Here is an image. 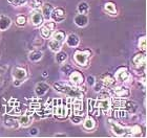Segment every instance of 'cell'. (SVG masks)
Here are the masks:
<instances>
[{
    "label": "cell",
    "mask_w": 147,
    "mask_h": 138,
    "mask_svg": "<svg viewBox=\"0 0 147 138\" xmlns=\"http://www.w3.org/2000/svg\"><path fill=\"white\" fill-rule=\"evenodd\" d=\"M30 19H31L32 24L34 26H40V25L43 24V21H44V18H43L42 13L40 9H33Z\"/></svg>",
    "instance_id": "cell-14"
},
{
    "label": "cell",
    "mask_w": 147,
    "mask_h": 138,
    "mask_svg": "<svg viewBox=\"0 0 147 138\" xmlns=\"http://www.w3.org/2000/svg\"><path fill=\"white\" fill-rule=\"evenodd\" d=\"M129 129H130V136H137L141 134V127L138 125L129 127Z\"/></svg>",
    "instance_id": "cell-36"
},
{
    "label": "cell",
    "mask_w": 147,
    "mask_h": 138,
    "mask_svg": "<svg viewBox=\"0 0 147 138\" xmlns=\"http://www.w3.org/2000/svg\"><path fill=\"white\" fill-rule=\"evenodd\" d=\"M49 49H51L52 51L57 52V51H59V50H61L62 43H60V42H59V41H57V40H54V39H52V40L49 42Z\"/></svg>",
    "instance_id": "cell-30"
},
{
    "label": "cell",
    "mask_w": 147,
    "mask_h": 138,
    "mask_svg": "<svg viewBox=\"0 0 147 138\" xmlns=\"http://www.w3.org/2000/svg\"><path fill=\"white\" fill-rule=\"evenodd\" d=\"M132 63L137 68H141L145 67V64H146V55L143 52H139L132 58Z\"/></svg>",
    "instance_id": "cell-18"
},
{
    "label": "cell",
    "mask_w": 147,
    "mask_h": 138,
    "mask_svg": "<svg viewBox=\"0 0 147 138\" xmlns=\"http://www.w3.org/2000/svg\"><path fill=\"white\" fill-rule=\"evenodd\" d=\"M82 116H78V115H75V114H71V121H73L74 123H80L81 121H82Z\"/></svg>",
    "instance_id": "cell-39"
},
{
    "label": "cell",
    "mask_w": 147,
    "mask_h": 138,
    "mask_svg": "<svg viewBox=\"0 0 147 138\" xmlns=\"http://www.w3.org/2000/svg\"><path fill=\"white\" fill-rule=\"evenodd\" d=\"M74 101L71 106V114H75V115H78V116H82L84 117V107H83V99L82 98H73Z\"/></svg>",
    "instance_id": "cell-6"
},
{
    "label": "cell",
    "mask_w": 147,
    "mask_h": 138,
    "mask_svg": "<svg viewBox=\"0 0 147 138\" xmlns=\"http://www.w3.org/2000/svg\"><path fill=\"white\" fill-rule=\"evenodd\" d=\"M43 57V52L40 50H33L28 55V60L31 62H39Z\"/></svg>",
    "instance_id": "cell-27"
},
{
    "label": "cell",
    "mask_w": 147,
    "mask_h": 138,
    "mask_svg": "<svg viewBox=\"0 0 147 138\" xmlns=\"http://www.w3.org/2000/svg\"><path fill=\"white\" fill-rule=\"evenodd\" d=\"M79 43H80V39L76 34H71L66 37V44L69 47H71V48L77 47V46L79 45Z\"/></svg>",
    "instance_id": "cell-24"
},
{
    "label": "cell",
    "mask_w": 147,
    "mask_h": 138,
    "mask_svg": "<svg viewBox=\"0 0 147 138\" xmlns=\"http://www.w3.org/2000/svg\"><path fill=\"white\" fill-rule=\"evenodd\" d=\"M37 133H38V129H37V128H33V129L30 131V134H31V135H36Z\"/></svg>",
    "instance_id": "cell-44"
},
{
    "label": "cell",
    "mask_w": 147,
    "mask_h": 138,
    "mask_svg": "<svg viewBox=\"0 0 147 138\" xmlns=\"http://www.w3.org/2000/svg\"><path fill=\"white\" fill-rule=\"evenodd\" d=\"M87 107H88V113L94 116H99L100 115V109L96 106V99L89 98L87 101Z\"/></svg>",
    "instance_id": "cell-21"
},
{
    "label": "cell",
    "mask_w": 147,
    "mask_h": 138,
    "mask_svg": "<svg viewBox=\"0 0 147 138\" xmlns=\"http://www.w3.org/2000/svg\"><path fill=\"white\" fill-rule=\"evenodd\" d=\"M62 72H64L65 74H69L73 71V67H71V65H65L63 67L61 68Z\"/></svg>",
    "instance_id": "cell-40"
},
{
    "label": "cell",
    "mask_w": 147,
    "mask_h": 138,
    "mask_svg": "<svg viewBox=\"0 0 147 138\" xmlns=\"http://www.w3.org/2000/svg\"><path fill=\"white\" fill-rule=\"evenodd\" d=\"M96 106L100 109V111L104 112L105 114L109 113L110 109H111L110 98H98L96 101Z\"/></svg>",
    "instance_id": "cell-13"
},
{
    "label": "cell",
    "mask_w": 147,
    "mask_h": 138,
    "mask_svg": "<svg viewBox=\"0 0 147 138\" xmlns=\"http://www.w3.org/2000/svg\"><path fill=\"white\" fill-rule=\"evenodd\" d=\"M22 113L21 104L16 98H11L6 106V114L11 116H19Z\"/></svg>",
    "instance_id": "cell-5"
},
{
    "label": "cell",
    "mask_w": 147,
    "mask_h": 138,
    "mask_svg": "<svg viewBox=\"0 0 147 138\" xmlns=\"http://www.w3.org/2000/svg\"><path fill=\"white\" fill-rule=\"evenodd\" d=\"M53 114L57 118H65L67 116V106L64 105L61 98L53 99Z\"/></svg>",
    "instance_id": "cell-2"
},
{
    "label": "cell",
    "mask_w": 147,
    "mask_h": 138,
    "mask_svg": "<svg viewBox=\"0 0 147 138\" xmlns=\"http://www.w3.org/2000/svg\"><path fill=\"white\" fill-rule=\"evenodd\" d=\"M40 108H41V103L38 98H34V99H32L31 103H30V110L32 111H37L39 110Z\"/></svg>",
    "instance_id": "cell-33"
},
{
    "label": "cell",
    "mask_w": 147,
    "mask_h": 138,
    "mask_svg": "<svg viewBox=\"0 0 147 138\" xmlns=\"http://www.w3.org/2000/svg\"><path fill=\"white\" fill-rule=\"evenodd\" d=\"M33 119H34V111L28 110L19 118V126L23 127V128L30 127L32 125V123H33Z\"/></svg>",
    "instance_id": "cell-10"
},
{
    "label": "cell",
    "mask_w": 147,
    "mask_h": 138,
    "mask_svg": "<svg viewBox=\"0 0 147 138\" xmlns=\"http://www.w3.org/2000/svg\"><path fill=\"white\" fill-rule=\"evenodd\" d=\"M40 9H41V13H42L43 18L46 19V20H49L51 19V14H52L53 9H54V6L51 3L46 2V3H43L42 6Z\"/></svg>",
    "instance_id": "cell-22"
},
{
    "label": "cell",
    "mask_w": 147,
    "mask_h": 138,
    "mask_svg": "<svg viewBox=\"0 0 147 138\" xmlns=\"http://www.w3.org/2000/svg\"><path fill=\"white\" fill-rule=\"evenodd\" d=\"M49 90V86L46 83H38L35 87V93H36L37 96H43L44 94H46Z\"/></svg>",
    "instance_id": "cell-19"
},
{
    "label": "cell",
    "mask_w": 147,
    "mask_h": 138,
    "mask_svg": "<svg viewBox=\"0 0 147 138\" xmlns=\"http://www.w3.org/2000/svg\"><path fill=\"white\" fill-rule=\"evenodd\" d=\"M129 77H130V74H129V71L128 69L126 67H120L118 70L116 71V74H115V79H116L118 82H126V81L128 80Z\"/></svg>",
    "instance_id": "cell-15"
},
{
    "label": "cell",
    "mask_w": 147,
    "mask_h": 138,
    "mask_svg": "<svg viewBox=\"0 0 147 138\" xmlns=\"http://www.w3.org/2000/svg\"><path fill=\"white\" fill-rule=\"evenodd\" d=\"M42 4V0H31L30 1V7H32L33 9H40Z\"/></svg>",
    "instance_id": "cell-35"
},
{
    "label": "cell",
    "mask_w": 147,
    "mask_h": 138,
    "mask_svg": "<svg viewBox=\"0 0 147 138\" xmlns=\"http://www.w3.org/2000/svg\"><path fill=\"white\" fill-rule=\"evenodd\" d=\"M12 75H13V77H14V80L19 81V82H21V83H23L28 77L26 69H25V68H22V67H14L13 68Z\"/></svg>",
    "instance_id": "cell-8"
},
{
    "label": "cell",
    "mask_w": 147,
    "mask_h": 138,
    "mask_svg": "<svg viewBox=\"0 0 147 138\" xmlns=\"http://www.w3.org/2000/svg\"><path fill=\"white\" fill-rule=\"evenodd\" d=\"M11 24H12V20L9 19V17L5 15L0 16V31H4L6 29H9Z\"/></svg>",
    "instance_id": "cell-23"
},
{
    "label": "cell",
    "mask_w": 147,
    "mask_h": 138,
    "mask_svg": "<svg viewBox=\"0 0 147 138\" xmlns=\"http://www.w3.org/2000/svg\"><path fill=\"white\" fill-rule=\"evenodd\" d=\"M77 9H78L79 14H84V15H87V14H88V12H89L88 3L85 2V1H81V2L78 4V6H77Z\"/></svg>",
    "instance_id": "cell-29"
},
{
    "label": "cell",
    "mask_w": 147,
    "mask_h": 138,
    "mask_svg": "<svg viewBox=\"0 0 147 138\" xmlns=\"http://www.w3.org/2000/svg\"><path fill=\"white\" fill-rule=\"evenodd\" d=\"M52 38L54 40L59 41L60 43H63L65 41V39H66V34L62 31H55V33H53Z\"/></svg>",
    "instance_id": "cell-28"
},
{
    "label": "cell",
    "mask_w": 147,
    "mask_h": 138,
    "mask_svg": "<svg viewBox=\"0 0 147 138\" xmlns=\"http://www.w3.org/2000/svg\"><path fill=\"white\" fill-rule=\"evenodd\" d=\"M110 95H113V97L128 98L130 96V90L127 87H117L111 89Z\"/></svg>",
    "instance_id": "cell-12"
},
{
    "label": "cell",
    "mask_w": 147,
    "mask_h": 138,
    "mask_svg": "<svg viewBox=\"0 0 147 138\" xmlns=\"http://www.w3.org/2000/svg\"><path fill=\"white\" fill-rule=\"evenodd\" d=\"M92 87H94V90H95L96 92H99L100 90H102V87L103 86H102L101 83H97V82H96L95 85H94Z\"/></svg>",
    "instance_id": "cell-42"
},
{
    "label": "cell",
    "mask_w": 147,
    "mask_h": 138,
    "mask_svg": "<svg viewBox=\"0 0 147 138\" xmlns=\"http://www.w3.org/2000/svg\"><path fill=\"white\" fill-rule=\"evenodd\" d=\"M42 44H43V39H42V38H37L36 40H35V42H34V45L36 46V47H37V46H39V45L41 46Z\"/></svg>",
    "instance_id": "cell-43"
},
{
    "label": "cell",
    "mask_w": 147,
    "mask_h": 138,
    "mask_svg": "<svg viewBox=\"0 0 147 138\" xmlns=\"http://www.w3.org/2000/svg\"><path fill=\"white\" fill-rule=\"evenodd\" d=\"M66 18V13L62 7H54L52 14H51V19L53 21L57 22V23H60V22H63Z\"/></svg>",
    "instance_id": "cell-11"
},
{
    "label": "cell",
    "mask_w": 147,
    "mask_h": 138,
    "mask_svg": "<svg viewBox=\"0 0 147 138\" xmlns=\"http://www.w3.org/2000/svg\"><path fill=\"white\" fill-rule=\"evenodd\" d=\"M74 22L77 26L79 27H84L88 24V18H87V15H84V14H78V15L74 18Z\"/></svg>",
    "instance_id": "cell-20"
},
{
    "label": "cell",
    "mask_w": 147,
    "mask_h": 138,
    "mask_svg": "<svg viewBox=\"0 0 147 138\" xmlns=\"http://www.w3.org/2000/svg\"><path fill=\"white\" fill-rule=\"evenodd\" d=\"M55 136H58V137L59 136H65V134H56Z\"/></svg>",
    "instance_id": "cell-45"
},
{
    "label": "cell",
    "mask_w": 147,
    "mask_h": 138,
    "mask_svg": "<svg viewBox=\"0 0 147 138\" xmlns=\"http://www.w3.org/2000/svg\"><path fill=\"white\" fill-rule=\"evenodd\" d=\"M7 2H9L11 5L17 7V6L24 5L25 3L28 2V0H7Z\"/></svg>",
    "instance_id": "cell-37"
},
{
    "label": "cell",
    "mask_w": 147,
    "mask_h": 138,
    "mask_svg": "<svg viewBox=\"0 0 147 138\" xmlns=\"http://www.w3.org/2000/svg\"><path fill=\"white\" fill-rule=\"evenodd\" d=\"M55 22L54 21H49L46 22L45 24H43V26L40 29V35L43 39H49L52 37L54 29H55Z\"/></svg>",
    "instance_id": "cell-7"
},
{
    "label": "cell",
    "mask_w": 147,
    "mask_h": 138,
    "mask_svg": "<svg viewBox=\"0 0 147 138\" xmlns=\"http://www.w3.org/2000/svg\"><path fill=\"white\" fill-rule=\"evenodd\" d=\"M96 127V120L94 119L92 116H87L83 121V128L85 130H88V131H92L94 128Z\"/></svg>",
    "instance_id": "cell-26"
},
{
    "label": "cell",
    "mask_w": 147,
    "mask_h": 138,
    "mask_svg": "<svg viewBox=\"0 0 147 138\" xmlns=\"http://www.w3.org/2000/svg\"><path fill=\"white\" fill-rule=\"evenodd\" d=\"M56 91L66 94L69 98H82L84 97L83 92L77 86H74L73 84H68L66 82H57L53 85Z\"/></svg>",
    "instance_id": "cell-1"
},
{
    "label": "cell",
    "mask_w": 147,
    "mask_h": 138,
    "mask_svg": "<svg viewBox=\"0 0 147 138\" xmlns=\"http://www.w3.org/2000/svg\"><path fill=\"white\" fill-rule=\"evenodd\" d=\"M69 81L73 84L74 86H81L84 82V77H83L82 73L79 71H71L69 74Z\"/></svg>",
    "instance_id": "cell-16"
},
{
    "label": "cell",
    "mask_w": 147,
    "mask_h": 138,
    "mask_svg": "<svg viewBox=\"0 0 147 138\" xmlns=\"http://www.w3.org/2000/svg\"><path fill=\"white\" fill-rule=\"evenodd\" d=\"M26 22H28V18H26V16H24V15L17 16V18H16V24L18 25V26L23 27V26L26 24Z\"/></svg>",
    "instance_id": "cell-34"
},
{
    "label": "cell",
    "mask_w": 147,
    "mask_h": 138,
    "mask_svg": "<svg viewBox=\"0 0 147 138\" xmlns=\"http://www.w3.org/2000/svg\"><path fill=\"white\" fill-rule=\"evenodd\" d=\"M108 123L110 125V129H111V132L113 133V135L118 136V137L130 136V129H129V127L122 126V125H120L119 123H117V121H115L113 119H109Z\"/></svg>",
    "instance_id": "cell-3"
},
{
    "label": "cell",
    "mask_w": 147,
    "mask_h": 138,
    "mask_svg": "<svg viewBox=\"0 0 147 138\" xmlns=\"http://www.w3.org/2000/svg\"><path fill=\"white\" fill-rule=\"evenodd\" d=\"M139 48L141 49L142 51L146 50V37L145 36L140 38V40H139Z\"/></svg>",
    "instance_id": "cell-38"
},
{
    "label": "cell",
    "mask_w": 147,
    "mask_h": 138,
    "mask_svg": "<svg viewBox=\"0 0 147 138\" xmlns=\"http://www.w3.org/2000/svg\"><path fill=\"white\" fill-rule=\"evenodd\" d=\"M104 9L107 12V14L111 16H117V7L115 3L113 2H106L104 4Z\"/></svg>",
    "instance_id": "cell-31"
},
{
    "label": "cell",
    "mask_w": 147,
    "mask_h": 138,
    "mask_svg": "<svg viewBox=\"0 0 147 138\" xmlns=\"http://www.w3.org/2000/svg\"><path fill=\"white\" fill-rule=\"evenodd\" d=\"M86 82H87V84H88L89 86H94L96 83V77H94V75H89V77H87V79H86Z\"/></svg>",
    "instance_id": "cell-41"
},
{
    "label": "cell",
    "mask_w": 147,
    "mask_h": 138,
    "mask_svg": "<svg viewBox=\"0 0 147 138\" xmlns=\"http://www.w3.org/2000/svg\"><path fill=\"white\" fill-rule=\"evenodd\" d=\"M92 52L89 50H77L74 55V60L80 67H87Z\"/></svg>",
    "instance_id": "cell-4"
},
{
    "label": "cell",
    "mask_w": 147,
    "mask_h": 138,
    "mask_svg": "<svg viewBox=\"0 0 147 138\" xmlns=\"http://www.w3.org/2000/svg\"><path fill=\"white\" fill-rule=\"evenodd\" d=\"M100 83H101L102 86L105 87V88H111V87L115 85V83H116V79L113 77L108 73L102 74L101 77H100Z\"/></svg>",
    "instance_id": "cell-17"
},
{
    "label": "cell",
    "mask_w": 147,
    "mask_h": 138,
    "mask_svg": "<svg viewBox=\"0 0 147 138\" xmlns=\"http://www.w3.org/2000/svg\"><path fill=\"white\" fill-rule=\"evenodd\" d=\"M38 115L41 117H49L51 115L53 114V99L52 98H49V101H46L45 105L44 106H41L39 110L36 111Z\"/></svg>",
    "instance_id": "cell-9"
},
{
    "label": "cell",
    "mask_w": 147,
    "mask_h": 138,
    "mask_svg": "<svg viewBox=\"0 0 147 138\" xmlns=\"http://www.w3.org/2000/svg\"><path fill=\"white\" fill-rule=\"evenodd\" d=\"M67 58H68V55L65 51L59 50V51L56 52V61H57V63H59V64L64 63V62L67 60Z\"/></svg>",
    "instance_id": "cell-32"
},
{
    "label": "cell",
    "mask_w": 147,
    "mask_h": 138,
    "mask_svg": "<svg viewBox=\"0 0 147 138\" xmlns=\"http://www.w3.org/2000/svg\"><path fill=\"white\" fill-rule=\"evenodd\" d=\"M3 125L6 127V128H11V129H16V128H18L19 126V123L15 118H13V116L9 115V117H6L4 118L3 120Z\"/></svg>",
    "instance_id": "cell-25"
}]
</instances>
